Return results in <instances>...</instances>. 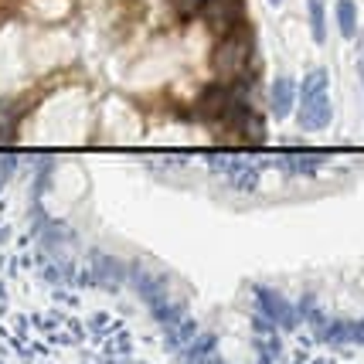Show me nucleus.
<instances>
[{
	"instance_id": "nucleus-1",
	"label": "nucleus",
	"mask_w": 364,
	"mask_h": 364,
	"mask_svg": "<svg viewBox=\"0 0 364 364\" xmlns=\"http://www.w3.org/2000/svg\"><path fill=\"white\" fill-rule=\"evenodd\" d=\"M252 51H255V38L245 24H238L235 31L222 34V41L211 51V72L222 82H235L249 72L252 65Z\"/></svg>"
},
{
	"instance_id": "nucleus-2",
	"label": "nucleus",
	"mask_w": 364,
	"mask_h": 364,
	"mask_svg": "<svg viewBox=\"0 0 364 364\" xmlns=\"http://www.w3.org/2000/svg\"><path fill=\"white\" fill-rule=\"evenodd\" d=\"M245 109L242 102L235 99V92L228 89V82H218V85H211L201 92L198 99V116L208 119V123H215V119H232L235 123V116Z\"/></svg>"
},
{
	"instance_id": "nucleus-3",
	"label": "nucleus",
	"mask_w": 364,
	"mask_h": 364,
	"mask_svg": "<svg viewBox=\"0 0 364 364\" xmlns=\"http://www.w3.org/2000/svg\"><path fill=\"white\" fill-rule=\"evenodd\" d=\"M296 119H300L303 129H327L333 119V106L327 89H317V92H300V109H296Z\"/></svg>"
},
{
	"instance_id": "nucleus-4",
	"label": "nucleus",
	"mask_w": 364,
	"mask_h": 364,
	"mask_svg": "<svg viewBox=\"0 0 364 364\" xmlns=\"http://www.w3.org/2000/svg\"><path fill=\"white\" fill-rule=\"evenodd\" d=\"M201 17H205V24L211 31H218V34L235 31L238 24H242V0H205Z\"/></svg>"
},
{
	"instance_id": "nucleus-5",
	"label": "nucleus",
	"mask_w": 364,
	"mask_h": 364,
	"mask_svg": "<svg viewBox=\"0 0 364 364\" xmlns=\"http://www.w3.org/2000/svg\"><path fill=\"white\" fill-rule=\"evenodd\" d=\"M296 82L289 79V75H279V79L272 82V89H269V106H272V116H289L293 112V106H296Z\"/></svg>"
},
{
	"instance_id": "nucleus-6",
	"label": "nucleus",
	"mask_w": 364,
	"mask_h": 364,
	"mask_svg": "<svg viewBox=\"0 0 364 364\" xmlns=\"http://www.w3.org/2000/svg\"><path fill=\"white\" fill-rule=\"evenodd\" d=\"M337 31L344 38H358V4L354 0H337Z\"/></svg>"
},
{
	"instance_id": "nucleus-7",
	"label": "nucleus",
	"mask_w": 364,
	"mask_h": 364,
	"mask_svg": "<svg viewBox=\"0 0 364 364\" xmlns=\"http://www.w3.org/2000/svg\"><path fill=\"white\" fill-rule=\"evenodd\" d=\"M306 14H310V34L314 41H327V14H323V0H306Z\"/></svg>"
},
{
	"instance_id": "nucleus-8",
	"label": "nucleus",
	"mask_w": 364,
	"mask_h": 364,
	"mask_svg": "<svg viewBox=\"0 0 364 364\" xmlns=\"http://www.w3.org/2000/svg\"><path fill=\"white\" fill-rule=\"evenodd\" d=\"M174 7H177V14L191 17V14H198V11L205 7V0H174Z\"/></svg>"
},
{
	"instance_id": "nucleus-9",
	"label": "nucleus",
	"mask_w": 364,
	"mask_h": 364,
	"mask_svg": "<svg viewBox=\"0 0 364 364\" xmlns=\"http://www.w3.org/2000/svg\"><path fill=\"white\" fill-rule=\"evenodd\" d=\"M361 79H364V55H361Z\"/></svg>"
},
{
	"instance_id": "nucleus-10",
	"label": "nucleus",
	"mask_w": 364,
	"mask_h": 364,
	"mask_svg": "<svg viewBox=\"0 0 364 364\" xmlns=\"http://www.w3.org/2000/svg\"><path fill=\"white\" fill-rule=\"evenodd\" d=\"M269 4H276V7H279V4H283V0H269Z\"/></svg>"
}]
</instances>
